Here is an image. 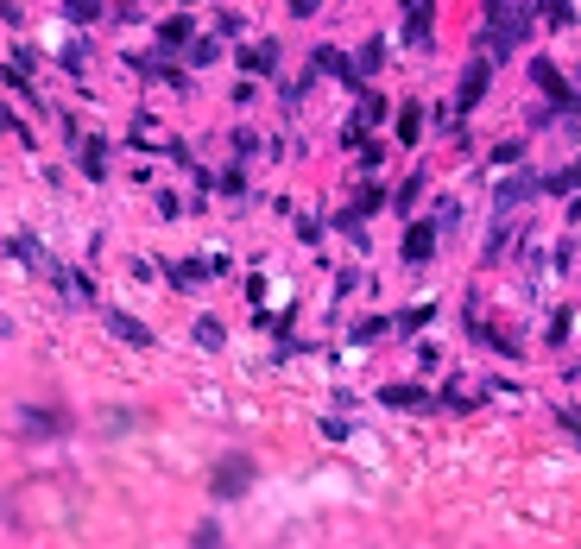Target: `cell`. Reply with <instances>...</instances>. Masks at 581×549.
<instances>
[{
    "mask_svg": "<svg viewBox=\"0 0 581 549\" xmlns=\"http://www.w3.org/2000/svg\"><path fill=\"white\" fill-rule=\"evenodd\" d=\"M525 32H531V6H525V0H487V32H480V44H487L493 64L512 57V51L525 44Z\"/></svg>",
    "mask_w": 581,
    "mask_h": 549,
    "instance_id": "1",
    "label": "cell"
},
{
    "mask_svg": "<svg viewBox=\"0 0 581 549\" xmlns=\"http://www.w3.org/2000/svg\"><path fill=\"white\" fill-rule=\"evenodd\" d=\"M247 486H253V461L247 455H222V467L209 474V493L215 499H241Z\"/></svg>",
    "mask_w": 581,
    "mask_h": 549,
    "instance_id": "2",
    "label": "cell"
},
{
    "mask_svg": "<svg viewBox=\"0 0 581 549\" xmlns=\"http://www.w3.org/2000/svg\"><path fill=\"white\" fill-rule=\"evenodd\" d=\"M537 190H544V177H531V171H518V177H506V183H499V196H493V209H499V215H518V209H525V202H531Z\"/></svg>",
    "mask_w": 581,
    "mask_h": 549,
    "instance_id": "3",
    "label": "cell"
},
{
    "mask_svg": "<svg viewBox=\"0 0 581 549\" xmlns=\"http://www.w3.org/2000/svg\"><path fill=\"white\" fill-rule=\"evenodd\" d=\"M19 429H25V436H64L70 417L57 411V405H25V411H19Z\"/></svg>",
    "mask_w": 581,
    "mask_h": 549,
    "instance_id": "4",
    "label": "cell"
},
{
    "mask_svg": "<svg viewBox=\"0 0 581 549\" xmlns=\"http://www.w3.org/2000/svg\"><path fill=\"white\" fill-rule=\"evenodd\" d=\"M487 76H493V57H474V64L461 70V95H455V108H474V102L487 95Z\"/></svg>",
    "mask_w": 581,
    "mask_h": 549,
    "instance_id": "5",
    "label": "cell"
},
{
    "mask_svg": "<svg viewBox=\"0 0 581 549\" xmlns=\"http://www.w3.org/2000/svg\"><path fill=\"white\" fill-rule=\"evenodd\" d=\"M531 76H537V89L550 95V108H576V95H569V83L556 76V64H550V57H537V64H531Z\"/></svg>",
    "mask_w": 581,
    "mask_h": 549,
    "instance_id": "6",
    "label": "cell"
},
{
    "mask_svg": "<svg viewBox=\"0 0 581 549\" xmlns=\"http://www.w3.org/2000/svg\"><path fill=\"white\" fill-rule=\"evenodd\" d=\"M76 164H83V177L102 183V177H108V145H102L95 133H76Z\"/></svg>",
    "mask_w": 581,
    "mask_h": 549,
    "instance_id": "7",
    "label": "cell"
},
{
    "mask_svg": "<svg viewBox=\"0 0 581 549\" xmlns=\"http://www.w3.org/2000/svg\"><path fill=\"white\" fill-rule=\"evenodd\" d=\"M436 221H418L411 234H405V266H430V253H436Z\"/></svg>",
    "mask_w": 581,
    "mask_h": 549,
    "instance_id": "8",
    "label": "cell"
},
{
    "mask_svg": "<svg viewBox=\"0 0 581 549\" xmlns=\"http://www.w3.org/2000/svg\"><path fill=\"white\" fill-rule=\"evenodd\" d=\"M13 260H19V266H32V272H44V278H57V260H51L32 234H13Z\"/></svg>",
    "mask_w": 581,
    "mask_h": 549,
    "instance_id": "9",
    "label": "cell"
},
{
    "mask_svg": "<svg viewBox=\"0 0 581 549\" xmlns=\"http://www.w3.org/2000/svg\"><path fill=\"white\" fill-rule=\"evenodd\" d=\"M102 322H108L121 341H133V348H152V328H145L140 316H127V309H102Z\"/></svg>",
    "mask_w": 581,
    "mask_h": 549,
    "instance_id": "10",
    "label": "cell"
},
{
    "mask_svg": "<svg viewBox=\"0 0 581 549\" xmlns=\"http://www.w3.org/2000/svg\"><path fill=\"white\" fill-rule=\"evenodd\" d=\"M310 70H316V76H335V83H360V64H348V57H341V51H329V44L316 51V64H310Z\"/></svg>",
    "mask_w": 581,
    "mask_h": 549,
    "instance_id": "11",
    "label": "cell"
},
{
    "mask_svg": "<svg viewBox=\"0 0 581 549\" xmlns=\"http://www.w3.org/2000/svg\"><path fill=\"white\" fill-rule=\"evenodd\" d=\"M379 405H392V411H430V392L424 386H386Z\"/></svg>",
    "mask_w": 581,
    "mask_h": 549,
    "instance_id": "12",
    "label": "cell"
},
{
    "mask_svg": "<svg viewBox=\"0 0 581 549\" xmlns=\"http://www.w3.org/2000/svg\"><path fill=\"white\" fill-rule=\"evenodd\" d=\"M127 70H140L145 83H183V70L164 64V51H158V57H127Z\"/></svg>",
    "mask_w": 581,
    "mask_h": 549,
    "instance_id": "13",
    "label": "cell"
},
{
    "mask_svg": "<svg viewBox=\"0 0 581 549\" xmlns=\"http://www.w3.org/2000/svg\"><path fill=\"white\" fill-rule=\"evenodd\" d=\"M164 278H171V284H202V278H215V266H209V253H202V260H171Z\"/></svg>",
    "mask_w": 581,
    "mask_h": 549,
    "instance_id": "14",
    "label": "cell"
},
{
    "mask_svg": "<svg viewBox=\"0 0 581 549\" xmlns=\"http://www.w3.org/2000/svg\"><path fill=\"white\" fill-rule=\"evenodd\" d=\"M430 32H436V6H430V0H411V44L424 51V44H430Z\"/></svg>",
    "mask_w": 581,
    "mask_h": 549,
    "instance_id": "15",
    "label": "cell"
},
{
    "mask_svg": "<svg viewBox=\"0 0 581 549\" xmlns=\"http://www.w3.org/2000/svg\"><path fill=\"white\" fill-rule=\"evenodd\" d=\"M57 290H64L70 303H95V284H89V272H64V266H57Z\"/></svg>",
    "mask_w": 581,
    "mask_h": 549,
    "instance_id": "16",
    "label": "cell"
},
{
    "mask_svg": "<svg viewBox=\"0 0 581 549\" xmlns=\"http://www.w3.org/2000/svg\"><path fill=\"white\" fill-rule=\"evenodd\" d=\"M177 44H196V38H190V13H177V19L158 25V51H177Z\"/></svg>",
    "mask_w": 581,
    "mask_h": 549,
    "instance_id": "17",
    "label": "cell"
},
{
    "mask_svg": "<svg viewBox=\"0 0 581 549\" xmlns=\"http://www.w3.org/2000/svg\"><path fill=\"white\" fill-rule=\"evenodd\" d=\"M241 64H247L253 76H272V70H279V44H253V51H241Z\"/></svg>",
    "mask_w": 581,
    "mask_h": 549,
    "instance_id": "18",
    "label": "cell"
},
{
    "mask_svg": "<svg viewBox=\"0 0 581 549\" xmlns=\"http://www.w3.org/2000/svg\"><path fill=\"white\" fill-rule=\"evenodd\" d=\"M57 64H64L70 76H83V64H89V44H83V38H70V44L57 51Z\"/></svg>",
    "mask_w": 581,
    "mask_h": 549,
    "instance_id": "19",
    "label": "cell"
},
{
    "mask_svg": "<svg viewBox=\"0 0 581 549\" xmlns=\"http://www.w3.org/2000/svg\"><path fill=\"white\" fill-rule=\"evenodd\" d=\"M64 19L70 25H89V19H102V0H64Z\"/></svg>",
    "mask_w": 581,
    "mask_h": 549,
    "instance_id": "20",
    "label": "cell"
},
{
    "mask_svg": "<svg viewBox=\"0 0 581 549\" xmlns=\"http://www.w3.org/2000/svg\"><path fill=\"white\" fill-rule=\"evenodd\" d=\"M379 121H386V102H379V95H367V102H360V114H354V127H379Z\"/></svg>",
    "mask_w": 581,
    "mask_h": 549,
    "instance_id": "21",
    "label": "cell"
},
{
    "mask_svg": "<svg viewBox=\"0 0 581 549\" xmlns=\"http://www.w3.org/2000/svg\"><path fill=\"white\" fill-rule=\"evenodd\" d=\"M215 57H222V38H196L190 44V64H215Z\"/></svg>",
    "mask_w": 581,
    "mask_h": 549,
    "instance_id": "22",
    "label": "cell"
},
{
    "mask_svg": "<svg viewBox=\"0 0 581 549\" xmlns=\"http://www.w3.org/2000/svg\"><path fill=\"white\" fill-rule=\"evenodd\" d=\"M379 64H386V38H373V44H367V51H360V76H373V70H379Z\"/></svg>",
    "mask_w": 581,
    "mask_h": 549,
    "instance_id": "23",
    "label": "cell"
},
{
    "mask_svg": "<svg viewBox=\"0 0 581 549\" xmlns=\"http://www.w3.org/2000/svg\"><path fill=\"white\" fill-rule=\"evenodd\" d=\"M544 19H550V25H569V19H576V0H544Z\"/></svg>",
    "mask_w": 581,
    "mask_h": 549,
    "instance_id": "24",
    "label": "cell"
},
{
    "mask_svg": "<svg viewBox=\"0 0 581 549\" xmlns=\"http://www.w3.org/2000/svg\"><path fill=\"white\" fill-rule=\"evenodd\" d=\"M196 341H202V348H222V322L202 316V322H196Z\"/></svg>",
    "mask_w": 581,
    "mask_h": 549,
    "instance_id": "25",
    "label": "cell"
},
{
    "mask_svg": "<svg viewBox=\"0 0 581 549\" xmlns=\"http://www.w3.org/2000/svg\"><path fill=\"white\" fill-rule=\"evenodd\" d=\"M436 309L430 303H411V309H405V316H399V328H424V322H430Z\"/></svg>",
    "mask_w": 581,
    "mask_h": 549,
    "instance_id": "26",
    "label": "cell"
},
{
    "mask_svg": "<svg viewBox=\"0 0 581 549\" xmlns=\"http://www.w3.org/2000/svg\"><path fill=\"white\" fill-rule=\"evenodd\" d=\"M424 133V114H418V108H405V114H399V139H418Z\"/></svg>",
    "mask_w": 581,
    "mask_h": 549,
    "instance_id": "27",
    "label": "cell"
},
{
    "mask_svg": "<svg viewBox=\"0 0 581 549\" xmlns=\"http://www.w3.org/2000/svg\"><path fill=\"white\" fill-rule=\"evenodd\" d=\"M222 190H228V196L241 202V196H247V177H241V171H222Z\"/></svg>",
    "mask_w": 581,
    "mask_h": 549,
    "instance_id": "28",
    "label": "cell"
},
{
    "mask_svg": "<svg viewBox=\"0 0 581 549\" xmlns=\"http://www.w3.org/2000/svg\"><path fill=\"white\" fill-rule=\"evenodd\" d=\"M158 215H164V221H177V215H190V209H183V196H158Z\"/></svg>",
    "mask_w": 581,
    "mask_h": 549,
    "instance_id": "29",
    "label": "cell"
},
{
    "mask_svg": "<svg viewBox=\"0 0 581 549\" xmlns=\"http://www.w3.org/2000/svg\"><path fill=\"white\" fill-rule=\"evenodd\" d=\"M386 328H392V322H386V316H373V322H360V328H354V335H360V341H379V335H386Z\"/></svg>",
    "mask_w": 581,
    "mask_h": 549,
    "instance_id": "30",
    "label": "cell"
},
{
    "mask_svg": "<svg viewBox=\"0 0 581 549\" xmlns=\"http://www.w3.org/2000/svg\"><path fill=\"white\" fill-rule=\"evenodd\" d=\"M253 152H260V139H253L247 127H241V133H234V158H253Z\"/></svg>",
    "mask_w": 581,
    "mask_h": 549,
    "instance_id": "31",
    "label": "cell"
},
{
    "mask_svg": "<svg viewBox=\"0 0 581 549\" xmlns=\"http://www.w3.org/2000/svg\"><path fill=\"white\" fill-rule=\"evenodd\" d=\"M581 183V164H569V171H556V177H550V190H576Z\"/></svg>",
    "mask_w": 581,
    "mask_h": 549,
    "instance_id": "32",
    "label": "cell"
},
{
    "mask_svg": "<svg viewBox=\"0 0 581 549\" xmlns=\"http://www.w3.org/2000/svg\"><path fill=\"white\" fill-rule=\"evenodd\" d=\"M290 13H297V19H310V13H322V0H290Z\"/></svg>",
    "mask_w": 581,
    "mask_h": 549,
    "instance_id": "33",
    "label": "cell"
},
{
    "mask_svg": "<svg viewBox=\"0 0 581 549\" xmlns=\"http://www.w3.org/2000/svg\"><path fill=\"white\" fill-rule=\"evenodd\" d=\"M13 19H19V6H6V0H0V25H13Z\"/></svg>",
    "mask_w": 581,
    "mask_h": 549,
    "instance_id": "34",
    "label": "cell"
},
{
    "mask_svg": "<svg viewBox=\"0 0 581 549\" xmlns=\"http://www.w3.org/2000/svg\"><path fill=\"white\" fill-rule=\"evenodd\" d=\"M0 133H13V114H6V102H0Z\"/></svg>",
    "mask_w": 581,
    "mask_h": 549,
    "instance_id": "35",
    "label": "cell"
},
{
    "mask_svg": "<svg viewBox=\"0 0 581 549\" xmlns=\"http://www.w3.org/2000/svg\"><path fill=\"white\" fill-rule=\"evenodd\" d=\"M183 6H196V0H183Z\"/></svg>",
    "mask_w": 581,
    "mask_h": 549,
    "instance_id": "36",
    "label": "cell"
}]
</instances>
